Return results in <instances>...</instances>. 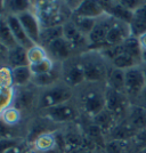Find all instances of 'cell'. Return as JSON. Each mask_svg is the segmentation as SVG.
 Segmentation results:
<instances>
[{"label": "cell", "instance_id": "obj_11", "mask_svg": "<svg viewBox=\"0 0 146 153\" xmlns=\"http://www.w3.org/2000/svg\"><path fill=\"white\" fill-rule=\"evenodd\" d=\"M6 19L8 25H9V29H10V31L13 33L14 38H15L16 42H17V45L22 46V47H24L26 49L31 48L34 44L27 37L26 32L24 31L23 26H22L21 22H19V17L17 16H6Z\"/></svg>", "mask_w": 146, "mask_h": 153}, {"label": "cell", "instance_id": "obj_30", "mask_svg": "<svg viewBox=\"0 0 146 153\" xmlns=\"http://www.w3.org/2000/svg\"><path fill=\"white\" fill-rule=\"evenodd\" d=\"M58 78V72L55 69L48 73H44V74H41V76H32V82L34 85H37L39 87H51L55 81L57 80Z\"/></svg>", "mask_w": 146, "mask_h": 153}, {"label": "cell", "instance_id": "obj_28", "mask_svg": "<svg viewBox=\"0 0 146 153\" xmlns=\"http://www.w3.org/2000/svg\"><path fill=\"white\" fill-rule=\"evenodd\" d=\"M73 24L76 26V29L82 33L84 37L88 38V36L91 33L96 25L97 19H87V17H80V16H74L73 19Z\"/></svg>", "mask_w": 146, "mask_h": 153}, {"label": "cell", "instance_id": "obj_35", "mask_svg": "<svg viewBox=\"0 0 146 153\" xmlns=\"http://www.w3.org/2000/svg\"><path fill=\"white\" fill-rule=\"evenodd\" d=\"M119 2L121 4V6H123L131 13H135L136 10H138L144 5H146V1H142V0H121Z\"/></svg>", "mask_w": 146, "mask_h": 153}, {"label": "cell", "instance_id": "obj_2", "mask_svg": "<svg viewBox=\"0 0 146 153\" xmlns=\"http://www.w3.org/2000/svg\"><path fill=\"white\" fill-rule=\"evenodd\" d=\"M146 87L145 76L139 66H135L125 71V89L126 95L135 100Z\"/></svg>", "mask_w": 146, "mask_h": 153}, {"label": "cell", "instance_id": "obj_46", "mask_svg": "<svg viewBox=\"0 0 146 153\" xmlns=\"http://www.w3.org/2000/svg\"><path fill=\"white\" fill-rule=\"evenodd\" d=\"M2 16H4V15H2V14L0 13V19H1V17H2Z\"/></svg>", "mask_w": 146, "mask_h": 153}, {"label": "cell", "instance_id": "obj_39", "mask_svg": "<svg viewBox=\"0 0 146 153\" xmlns=\"http://www.w3.org/2000/svg\"><path fill=\"white\" fill-rule=\"evenodd\" d=\"M135 100H136V102L133 105H138V106L146 108V87L140 91V94Z\"/></svg>", "mask_w": 146, "mask_h": 153}, {"label": "cell", "instance_id": "obj_7", "mask_svg": "<svg viewBox=\"0 0 146 153\" xmlns=\"http://www.w3.org/2000/svg\"><path fill=\"white\" fill-rule=\"evenodd\" d=\"M103 7L104 13L107 14L110 17L120 21L123 23L130 24L133 17V13L129 12L123 6H121L119 1H99Z\"/></svg>", "mask_w": 146, "mask_h": 153}, {"label": "cell", "instance_id": "obj_26", "mask_svg": "<svg viewBox=\"0 0 146 153\" xmlns=\"http://www.w3.org/2000/svg\"><path fill=\"white\" fill-rule=\"evenodd\" d=\"M64 37L63 25H54V26H46L41 30L40 36V45H48L51 41L56 40L58 38Z\"/></svg>", "mask_w": 146, "mask_h": 153}, {"label": "cell", "instance_id": "obj_12", "mask_svg": "<svg viewBox=\"0 0 146 153\" xmlns=\"http://www.w3.org/2000/svg\"><path fill=\"white\" fill-rule=\"evenodd\" d=\"M74 16L80 17H87V19H98L102 15H104L103 7L101 6L99 1H91V0H84L81 1L79 7L74 12Z\"/></svg>", "mask_w": 146, "mask_h": 153}, {"label": "cell", "instance_id": "obj_17", "mask_svg": "<svg viewBox=\"0 0 146 153\" xmlns=\"http://www.w3.org/2000/svg\"><path fill=\"white\" fill-rule=\"evenodd\" d=\"M8 65L12 69L30 65L27 59V49L22 46H17L14 49H10L8 54Z\"/></svg>", "mask_w": 146, "mask_h": 153}, {"label": "cell", "instance_id": "obj_42", "mask_svg": "<svg viewBox=\"0 0 146 153\" xmlns=\"http://www.w3.org/2000/svg\"><path fill=\"white\" fill-rule=\"evenodd\" d=\"M5 153H22V152H21V150L19 149V146H14L12 149H9L8 151H6Z\"/></svg>", "mask_w": 146, "mask_h": 153}, {"label": "cell", "instance_id": "obj_31", "mask_svg": "<svg viewBox=\"0 0 146 153\" xmlns=\"http://www.w3.org/2000/svg\"><path fill=\"white\" fill-rule=\"evenodd\" d=\"M47 49L44 48V46L41 45H33L31 48L27 49V59H29V63L30 65L31 64H36L42 61L44 58L48 57L47 55Z\"/></svg>", "mask_w": 146, "mask_h": 153}, {"label": "cell", "instance_id": "obj_6", "mask_svg": "<svg viewBox=\"0 0 146 153\" xmlns=\"http://www.w3.org/2000/svg\"><path fill=\"white\" fill-rule=\"evenodd\" d=\"M130 36L131 34H130L129 24L113 19V23H112V25L107 32V36H106V41H105L106 47L121 45Z\"/></svg>", "mask_w": 146, "mask_h": 153}, {"label": "cell", "instance_id": "obj_20", "mask_svg": "<svg viewBox=\"0 0 146 153\" xmlns=\"http://www.w3.org/2000/svg\"><path fill=\"white\" fill-rule=\"evenodd\" d=\"M63 33L64 38L70 42L73 48L80 46L83 42L84 38H87L76 29V26L73 24V22H67V23L63 24Z\"/></svg>", "mask_w": 146, "mask_h": 153}, {"label": "cell", "instance_id": "obj_43", "mask_svg": "<svg viewBox=\"0 0 146 153\" xmlns=\"http://www.w3.org/2000/svg\"><path fill=\"white\" fill-rule=\"evenodd\" d=\"M142 63L146 64V49L142 51Z\"/></svg>", "mask_w": 146, "mask_h": 153}, {"label": "cell", "instance_id": "obj_41", "mask_svg": "<svg viewBox=\"0 0 146 153\" xmlns=\"http://www.w3.org/2000/svg\"><path fill=\"white\" fill-rule=\"evenodd\" d=\"M138 41H139V45L142 47V49H146V33L138 37Z\"/></svg>", "mask_w": 146, "mask_h": 153}, {"label": "cell", "instance_id": "obj_27", "mask_svg": "<svg viewBox=\"0 0 146 153\" xmlns=\"http://www.w3.org/2000/svg\"><path fill=\"white\" fill-rule=\"evenodd\" d=\"M136 134L137 131L128 123V121L116 125L110 131V135L112 136V140H126L131 136H136Z\"/></svg>", "mask_w": 146, "mask_h": 153}, {"label": "cell", "instance_id": "obj_44", "mask_svg": "<svg viewBox=\"0 0 146 153\" xmlns=\"http://www.w3.org/2000/svg\"><path fill=\"white\" fill-rule=\"evenodd\" d=\"M142 70H143V73H144V76H145V81H146V64H144V65H143Z\"/></svg>", "mask_w": 146, "mask_h": 153}, {"label": "cell", "instance_id": "obj_24", "mask_svg": "<svg viewBox=\"0 0 146 153\" xmlns=\"http://www.w3.org/2000/svg\"><path fill=\"white\" fill-rule=\"evenodd\" d=\"M107 83L108 88L126 94V89H125V71L120 70V69H115V68L112 69L111 72L107 73Z\"/></svg>", "mask_w": 146, "mask_h": 153}, {"label": "cell", "instance_id": "obj_37", "mask_svg": "<svg viewBox=\"0 0 146 153\" xmlns=\"http://www.w3.org/2000/svg\"><path fill=\"white\" fill-rule=\"evenodd\" d=\"M19 145V140L15 138H0V153H5L9 149Z\"/></svg>", "mask_w": 146, "mask_h": 153}, {"label": "cell", "instance_id": "obj_9", "mask_svg": "<svg viewBox=\"0 0 146 153\" xmlns=\"http://www.w3.org/2000/svg\"><path fill=\"white\" fill-rule=\"evenodd\" d=\"M81 64L84 71V78L87 81L95 82V81H102L107 78V72H106L105 66L98 59L87 58Z\"/></svg>", "mask_w": 146, "mask_h": 153}, {"label": "cell", "instance_id": "obj_32", "mask_svg": "<svg viewBox=\"0 0 146 153\" xmlns=\"http://www.w3.org/2000/svg\"><path fill=\"white\" fill-rule=\"evenodd\" d=\"M30 69H31V72L33 76H41V74H44V73H48L53 71L55 68H54V62L53 59L49 57L44 58L42 61H40L36 64H31L30 65Z\"/></svg>", "mask_w": 146, "mask_h": 153}, {"label": "cell", "instance_id": "obj_16", "mask_svg": "<svg viewBox=\"0 0 146 153\" xmlns=\"http://www.w3.org/2000/svg\"><path fill=\"white\" fill-rule=\"evenodd\" d=\"M64 79L67 86L74 87L80 83H82L86 78H84V71H83L82 64H72L67 66L64 71Z\"/></svg>", "mask_w": 146, "mask_h": 153}, {"label": "cell", "instance_id": "obj_34", "mask_svg": "<svg viewBox=\"0 0 146 153\" xmlns=\"http://www.w3.org/2000/svg\"><path fill=\"white\" fill-rule=\"evenodd\" d=\"M19 117L21 115H19V108L10 106L1 114V119L6 122L8 126H13V125H15V123H17L19 121Z\"/></svg>", "mask_w": 146, "mask_h": 153}, {"label": "cell", "instance_id": "obj_3", "mask_svg": "<svg viewBox=\"0 0 146 153\" xmlns=\"http://www.w3.org/2000/svg\"><path fill=\"white\" fill-rule=\"evenodd\" d=\"M113 23L112 17L106 19H98L96 22V25L91 33L88 36V42L90 47H101L102 49L106 48V36L110 27Z\"/></svg>", "mask_w": 146, "mask_h": 153}, {"label": "cell", "instance_id": "obj_8", "mask_svg": "<svg viewBox=\"0 0 146 153\" xmlns=\"http://www.w3.org/2000/svg\"><path fill=\"white\" fill-rule=\"evenodd\" d=\"M44 115L48 118L49 120L54 122H67L74 119L76 117V111L71 105L67 103L59 104L53 108H48L42 110Z\"/></svg>", "mask_w": 146, "mask_h": 153}, {"label": "cell", "instance_id": "obj_13", "mask_svg": "<svg viewBox=\"0 0 146 153\" xmlns=\"http://www.w3.org/2000/svg\"><path fill=\"white\" fill-rule=\"evenodd\" d=\"M73 47L66 39L62 37L47 45V53L56 59H66L71 55Z\"/></svg>", "mask_w": 146, "mask_h": 153}, {"label": "cell", "instance_id": "obj_15", "mask_svg": "<svg viewBox=\"0 0 146 153\" xmlns=\"http://www.w3.org/2000/svg\"><path fill=\"white\" fill-rule=\"evenodd\" d=\"M129 27L130 34L136 38L146 33V5L133 13V21L129 24Z\"/></svg>", "mask_w": 146, "mask_h": 153}, {"label": "cell", "instance_id": "obj_33", "mask_svg": "<svg viewBox=\"0 0 146 153\" xmlns=\"http://www.w3.org/2000/svg\"><path fill=\"white\" fill-rule=\"evenodd\" d=\"M13 101V90L10 87H0V117Z\"/></svg>", "mask_w": 146, "mask_h": 153}, {"label": "cell", "instance_id": "obj_45", "mask_svg": "<svg viewBox=\"0 0 146 153\" xmlns=\"http://www.w3.org/2000/svg\"><path fill=\"white\" fill-rule=\"evenodd\" d=\"M4 10V1H0V13Z\"/></svg>", "mask_w": 146, "mask_h": 153}, {"label": "cell", "instance_id": "obj_23", "mask_svg": "<svg viewBox=\"0 0 146 153\" xmlns=\"http://www.w3.org/2000/svg\"><path fill=\"white\" fill-rule=\"evenodd\" d=\"M34 146L37 150L41 152H48L50 150H54L55 147L58 146L57 138L56 136L49 133H44V134L38 135L34 140Z\"/></svg>", "mask_w": 146, "mask_h": 153}, {"label": "cell", "instance_id": "obj_19", "mask_svg": "<svg viewBox=\"0 0 146 153\" xmlns=\"http://www.w3.org/2000/svg\"><path fill=\"white\" fill-rule=\"evenodd\" d=\"M94 118V125L97 126L102 131H111L116 126L115 123V115L112 114L108 110H103L101 113L93 117Z\"/></svg>", "mask_w": 146, "mask_h": 153}, {"label": "cell", "instance_id": "obj_36", "mask_svg": "<svg viewBox=\"0 0 146 153\" xmlns=\"http://www.w3.org/2000/svg\"><path fill=\"white\" fill-rule=\"evenodd\" d=\"M126 147V140H112L106 146L108 153H121Z\"/></svg>", "mask_w": 146, "mask_h": 153}, {"label": "cell", "instance_id": "obj_4", "mask_svg": "<svg viewBox=\"0 0 146 153\" xmlns=\"http://www.w3.org/2000/svg\"><path fill=\"white\" fill-rule=\"evenodd\" d=\"M17 17H19V22L23 26L24 31L26 32L27 37L30 38V40L34 45H40V36H41L42 27L40 26V22H39L38 17L32 13L31 10L21 14Z\"/></svg>", "mask_w": 146, "mask_h": 153}, {"label": "cell", "instance_id": "obj_10", "mask_svg": "<svg viewBox=\"0 0 146 153\" xmlns=\"http://www.w3.org/2000/svg\"><path fill=\"white\" fill-rule=\"evenodd\" d=\"M82 105L84 111L91 117H95L105 110V95L98 91H88L82 98Z\"/></svg>", "mask_w": 146, "mask_h": 153}, {"label": "cell", "instance_id": "obj_21", "mask_svg": "<svg viewBox=\"0 0 146 153\" xmlns=\"http://www.w3.org/2000/svg\"><path fill=\"white\" fill-rule=\"evenodd\" d=\"M0 44L5 46L8 51L14 49L15 47L19 46L15 38H14L13 33L10 31V29H9L6 16H2L0 19Z\"/></svg>", "mask_w": 146, "mask_h": 153}, {"label": "cell", "instance_id": "obj_38", "mask_svg": "<svg viewBox=\"0 0 146 153\" xmlns=\"http://www.w3.org/2000/svg\"><path fill=\"white\" fill-rule=\"evenodd\" d=\"M135 138H136V143H137L138 146L142 147V149L146 147V128L143 129V130L137 131Z\"/></svg>", "mask_w": 146, "mask_h": 153}, {"label": "cell", "instance_id": "obj_40", "mask_svg": "<svg viewBox=\"0 0 146 153\" xmlns=\"http://www.w3.org/2000/svg\"><path fill=\"white\" fill-rule=\"evenodd\" d=\"M8 54L9 51L0 44V63H8Z\"/></svg>", "mask_w": 146, "mask_h": 153}, {"label": "cell", "instance_id": "obj_25", "mask_svg": "<svg viewBox=\"0 0 146 153\" xmlns=\"http://www.w3.org/2000/svg\"><path fill=\"white\" fill-rule=\"evenodd\" d=\"M32 74L30 65L27 66H19V68H15L12 69V78H13V83L16 86H25L27 83L32 81Z\"/></svg>", "mask_w": 146, "mask_h": 153}, {"label": "cell", "instance_id": "obj_18", "mask_svg": "<svg viewBox=\"0 0 146 153\" xmlns=\"http://www.w3.org/2000/svg\"><path fill=\"white\" fill-rule=\"evenodd\" d=\"M31 5V1L25 0L4 1V12H6V16H19L25 12H30Z\"/></svg>", "mask_w": 146, "mask_h": 153}, {"label": "cell", "instance_id": "obj_22", "mask_svg": "<svg viewBox=\"0 0 146 153\" xmlns=\"http://www.w3.org/2000/svg\"><path fill=\"white\" fill-rule=\"evenodd\" d=\"M122 51L123 53H126L128 55H130L133 58H135L138 63H142V47L139 45V41H138V38L136 37H128L122 44Z\"/></svg>", "mask_w": 146, "mask_h": 153}, {"label": "cell", "instance_id": "obj_14", "mask_svg": "<svg viewBox=\"0 0 146 153\" xmlns=\"http://www.w3.org/2000/svg\"><path fill=\"white\" fill-rule=\"evenodd\" d=\"M128 123L136 130L139 131L146 128V108L131 105L128 110Z\"/></svg>", "mask_w": 146, "mask_h": 153}, {"label": "cell", "instance_id": "obj_29", "mask_svg": "<svg viewBox=\"0 0 146 153\" xmlns=\"http://www.w3.org/2000/svg\"><path fill=\"white\" fill-rule=\"evenodd\" d=\"M112 64H113V66H114L115 69H120V70H123V71L139 65V63L135 58H133L130 55H128L126 53H122L119 56H116L112 61Z\"/></svg>", "mask_w": 146, "mask_h": 153}, {"label": "cell", "instance_id": "obj_5", "mask_svg": "<svg viewBox=\"0 0 146 153\" xmlns=\"http://www.w3.org/2000/svg\"><path fill=\"white\" fill-rule=\"evenodd\" d=\"M105 108L112 114L119 115L127 110V97L125 93L107 88L105 91Z\"/></svg>", "mask_w": 146, "mask_h": 153}, {"label": "cell", "instance_id": "obj_1", "mask_svg": "<svg viewBox=\"0 0 146 153\" xmlns=\"http://www.w3.org/2000/svg\"><path fill=\"white\" fill-rule=\"evenodd\" d=\"M71 97H72V91L69 87H64V86L48 87L39 97L38 106L41 110L53 108L59 104L67 103Z\"/></svg>", "mask_w": 146, "mask_h": 153}]
</instances>
